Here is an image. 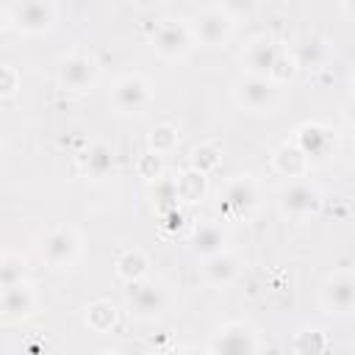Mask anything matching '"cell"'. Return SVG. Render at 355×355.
<instances>
[{
	"label": "cell",
	"mask_w": 355,
	"mask_h": 355,
	"mask_svg": "<svg viewBox=\"0 0 355 355\" xmlns=\"http://www.w3.org/2000/svg\"><path fill=\"white\" fill-rule=\"evenodd\" d=\"M150 42H153V50L161 55V58H169V61H178V58H186L194 47V33H191V22L189 19H161L155 25V31L150 33Z\"/></svg>",
	"instance_id": "8992f818"
},
{
	"label": "cell",
	"mask_w": 355,
	"mask_h": 355,
	"mask_svg": "<svg viewBox=\"0 0 355 355\" xmlns=\"http://www.w3.org/2000/svg\"><path fill=\"white\" fill-rule=\"evenodd\" d=\"M155 355H180V352H178V349H158Z\"/></svg>",
	"instance_id": "836d02e7"
},
{
	"label": "cell",
	"mask_w": 355,
	"mask_h": 355,
	"mask_svg": "<svg viewBox=\"0 0 355 355\" xmlns=\"http://www.w3.org/2000/svg\"><path fill=\"white\" fill-rule=\"evenodd\" d=\"M349 86H352V92H355V72H352V78H349Z\"/></svg>",
	"instance_id": "d590c367"
},
{
	"label": "cell",
	"mask_w": 355,
	"mask_h": 355,
	"mask_svg": "<svg viewBox=\"0 0 355 355\" xmlns=\"http://www.w3.org/2000/svg\"><path fill=\"white\" fill-rule=\"evenodd\" d=\"M100 78V64L94 55L89 53H72V55H64L58 61V69H55V80L61 89L67 92H89Z\"/></svg>",
	"instance_id": "30bf717a"
},
{
	"label": "cell",
	"mask_w": 355,
	"mask_h": 355,
	"mask_svg": "<svg viewBox=\"0 0 355 355\" xmlns=\"http://www.w3.org/2000/svg\"><path fill=\"white\" fill-rule=\"evenodd\" d=\"M178 141H180L178 128H175V125H169V122L155 125V128L150 130V136H147L150 153H155V155H166V153H172V150L178 147Z\"/></svg>",
	"instance_id": "484cf974"
},
{
	"label": "cell",
	"mask_w": 355,
	"mask_h": 355,
	"mask_svg": "<svg viewBox=\"0 0 355 355\" xmlns=\"http://www.w3.org/2000/svg\"><path fill=\"white\" fill-rule=\"evenodd\" d=\"M258 200L261 194H258V183L252 180V175H233L219 189V211L225 214V219L252 216L258 208Z\"/></svg>",
	"instance_id": "3957f363"
},
{
	"label": "cell",
	"mask_w": 355,
	"mask_h": 355,
	"mask_svg": "<svg viewBox=\"0 0 355 355\" xmlns=\"http://www.w3.org/2000/svg\"><path fill=\"white\" fill-rule=\"evenodd\" d=\"M341 11L349 14V17H355V3H341Z\"/></svg>",
	"instance_id": "d6a6232c"
},
{
	"label": "cell",
	"mask_w": 355,
	"mask_h": 355,
	"mask_svg": "<svg viewBox=\"0 0 355 355\" xmlns=\"http://www.w3.org/2000/svg\"><path fill=\"white\" fill-rule=\"evenodd\" d=\"M219 161H222V153L214 141H200L189 155V166L202 175H211L214 169H219Z\"/></svg>",
	"instance_id": "d4e9b609"
},
{
	"label": "cell",
	"mask_w": 355,
	"mask_h": 355,
	"mask_svg": "<svg viewBox=\"0 0 355 355\" xmlns=\"http://www.w3.org/2000/svg\"><path fill=\"white\" fill-rule=\"evenodd\" d=\"M319 302L327 313H336V316L355 313V272L341 269V272L327 275L319 291Z\"/></svg>",
	"instance_id": "4fadbf2b"
},
{
	"label": "cell",
	"mask_w": 355,
	"mask_h": 355,
	"mask_svg": "<svg viewBox=\"0 0 355 355\" xmlns=\"http://www.w3.org/2000/svg\"><path fill=\"white\" fill-rule=\"evenodd\" d=\"M111 105L116 108V114L141 116L153 105V86L139 72L119 75L114 89H111Z\"/></svg>",
	"instance_id": "9c48e42d"
},
{
	"label": "cell",
	"mask_w": 355,
	"mask_h": 355,
	"mask_svg": "<svg viewBox=\"0 0 355 355\" xmlns=\"http://www.w3.org/2000/svg\"><path fill=\"white\" fill-rule=\"evenodd\" d=\"M119 322V311L111 300H94L92 305H86V324L94 333H111Z\"/></svg>",
	"instance_id": "7402d4cb"
},
{
	"label": "cell",
	"mask_w": 355,
	"mask_h": 355,
	"mask_svg": "<svg viewBox=\"0 0 355 355\" xmlns=\"http://www.w3.org/2000/svg\"><path fill=\"white\" fill-rule=\"evenodd\" d=\"M97 355H119V352H116V349H100Z\"/></svg>",
	"instance_id": "e575fe53"
},
{
	"label": "cell",
	"mask_w": 355,
	"mask_h": 355,
	"mask_svg": "<svg viewBox=\"0 0 355 355\" xmlns=\"http://www.w3.org/2000/svg\"><path fill=\"white\" fill-rule=\"evenodd\" d=\"M297 61V67H305V69H322L327 61H330V47H327V39L316 36V33H305L300 36L291 50H288Z\"/></svg>",
	"instance_id": "ac0fdd59"
},
{
	"label": "cell",
	"mask_w": 355,
	"mask_h": 355,
	"mask_svg": "<svg viewBox=\"0 0 355 355\" xmlns=\"http://www.w3.org/2000/svg\"><path fill=\"white\" fill-rule=\"evenodd\" d=\"M175 186H178L180 202H200L205 197V191H208V175H202V172L189 166L175 178Z\"/></svg>",
	"instance_id": "603a6c76"
},
{
	"label": "cell",
	"mask_w": 355,
	"mask_h": 355,
	"mask_svg": "<svg viewBox=\"0 0 355 355\" xmlns=\"http://www.w3.org/2000/svg\"><path fill=\"white\" fill-rule=\"evenodd\" d=\"M125 308L136 322H155L169 308V291L155 280H136L125 288Z\"/></svg>",
	"instance_id": "7a4b0ae2"
},
{
	"label": "cell",
	"mask_w": 355,
	"mask_h": 355,
	"mask_svg": "<svg viewBox=\"0 0 355 355\" xmlns=\"http://www.w3.org/2000/svg\"><path fill=\"white\" fill-rule=\"evenodd\" d=\"M272 164H275V169H277L283 178H288V180H300V178H305L308 169H311V158L297 147V141H283V144L275 150Z\"/></svg>",
	"instance_id": "d6986e66"
},
{
	"label": "cell",
	"mask_w": 355,
	"mask_h": 355,
	"mask_svg": "<svg viewBox=\"0 0 355 355\" xmlns=\"http://www.w3.org/2000/svg\"><path fill=\"white\" fill-rule=\"evenodd\" d=\"M19 280H25V261H22V255L6 250L3 258H0V286L8 288Z\"/></svg>",
	"instance_id": "4316f807"
},
{
	"label": "cell",
	"mask_w": 355,
	"mask_h": 355,
	"mask_svg": "<svg viewBox=\"0 0 355 355\" xmlns=\"http://www.w3.org/2000/svg\"><path fill=\"white\" fill-rule=\"evenodd\" d=\"M294 141H297V147H300L308 158H313V155H324L333 139H330V130H327L324 125H319V122H305V125L297 128Z\"/></svg>",
	"instance_id": "ffe728a7"
},
{
	"label": "cell",
	"mask_w": 355,
	"mask_h": 355,
	"mask_svg": "<svg viewBox=\"0 0 355 355\" xmlns=\"http://www.w3.org/2000/svg\"><path fill=\"white\" fill-rule=\"evenodd\" d=\"M80 244H83L80 233L72 225H55L44 233V239L39 244V252H42V261L50 269H67L78 261Z\"/></svg>",
	"instance_id": "ba28073f"
},
{
	"label": "cell",
	"mask_w": 355,
	"mask_h": 355,
	"mask_svg": "<svg viewBox=\"0 0 355 355\" xmlns=\"http://www.w3.org/2000/svg\"><path fill=\"white\" fill-rule=\"evenodd\" d=\"M322 205H324V197H322L319 186H313L305 178L288 180L277 191V208L291 222H308L311 216H316L322 211Z\"/></svg>",
	"instance_id": "6da1fadb"
},
{
	"label": "cell",
	"mask_w": 355,
	"mask_h": 355,
	"mask_svg": "<svg viewBox=\"0 0 355 355\" xmlns=\"http://www.w3.org/2000/svg\"><path fill=\"white\" fill-rule=\"evenodd\" d=\"M208 349L211 355H258V336L247 322L233 319L214 333Z\"/></svg>",
	"instance_id": "8fae6325"
},
{
	"label": "cell",
	"mask_w": 355,
	"mask_h": 355,
	"mask_svg": "<svg viewBox=\"0 0 355 355\" xmlns=\"http://www.w3.org/2000/svg\"><path fill=\"white\" fill-rule=\"evenodd\" d=\"M186 355H211V349L208 347H191V349H186Z\"/></svg>",
	"instance_id": "1f68e13d"
},
{
	"label": "cell",
	"mask_w": 355,
	"mask_h": 355,
	"mask_svg": "<svg viewBox=\"0 0 355 355\" xmlns=\"http://www.w3.org/2000/svg\"><path fill=\"white\" fill-rule=\"evenodd\" d=\"M8 25L19 33H42L58 19V6L50 0H19L3 8Z\"/></svg>",
	"instance_id": "5b68a950"
},
{
	"label": "cell",
	"mask_w": 355,
	"mask_h": 355,
	"mask_svg": "<svg viewBox=\"0 0 355 355\" xmlns=\"http://www.w3.org/2000/svg\"><path fill=\"white\" fill-rule=\"evenodd\" d=\"M233 100L250 114H275L280 105V86L269 78L244 75L233 83Z\"/></svg>",
	"instance_id": "277c9868"
},
{
	"label": "cell",
	"mask_w": 355,
	"mask_h": 355,
	"mask_svg": "<svg viewBox=\"0 0 355 355\" xmlns=\"http://www.w3.org/2000/svg\"><path fill=\"white\" fill-rule=\"evenodd\" d=\"M280 55H283V47L277 44V39L269 36V33H261V36H252L244 44L239 61H241V67H244L247 75L269 78L272 69H275V64L280 61Z\"/></svg>",
	"instance_id": "7c38bea8"
},
{
	"label": "cell",
	"mask_w": 355,
	"mask_h": 355,
	"mask_svg": "<svg viewBox=\"0 0 355 355\" xmlns=\"http://www.w3.org/2000/svg\"><path fill=\"white\" fill-rule=\"evenodd\" d=\"M236 28V17L227 11L225 3H214V6H202L194 17H191V33L197 44L205 47H216L222 44Z\"/></svg>",
	"instance_id": "52a82bcc"
},
{
	"label": "cell",
	"mask_w": 355,
	"mask_h": 355,
	"mask_svg": "<svg viewBox=\"0 0 355 355\" xmlns=\"http://www.w3.org/2000/svg\"><path fill=\"white\" fill-rule=\"evenodd\" d=\"M297 61H294V55L288 53V50H283V55H280V61L275 64V69H272V75H269V80H275L277 86L280 83H286V80H291L294 75H297Z\"/></svg>",
	"instance_id": "f546056e"
},
{
	"label": "cell",
	"mask_w": 355,
	"mask_h": 355,
	"mask_svg": "<svg viewBox=\"0 0 355 355\" xmlns=\"http://www.w3.org/2000/svg\"><path fill=\"white\" fill-rule=\"evenodd\" d=\"M78 164L83 169L86 178L92 180H105L108 175H114V147L103 139L92 141L80 155H78Z\"/></svg>",
	"instance_id": "e0dca14e"
},
{
	"label": "cell",
	"mask_w": 355,
	"mask_h": 355,
	"mask_svg": "<svg viewBox=\"0 0 355 355\" xmlns=\"http://www.w3.org/2000/svg\"><path fill=\"white\" fill-rule=\"evenodd\" d=\"M189 247L200 258H211L227 250V230L219 219H200L189 233Z\"/></svg>",
	"instance_id": "9a60e30c"
},
{
	"label": "cell",
	"mask_w": 355,
	"mask_h": 355,
	"mask_svg": "<svg viewBox=\"0 0 355 355\" xmlns=\"http://www.w3.org/2000/svg\"><path fill=\"white\" fill-rule=\"evenodd\" d=\"M139 175L147 180V183H155V180H161L164 178V161H161V155H155V153H144L141 158H139Z\"/></svg>",
	"instance_id": "f1b7e54d"
},
{
	"label": "cell",
	"mask_w": 355,
	"mask_h": 355,
	"mask_svg": "<svg viewBox=\"0 0 355 355\" xmlns=\"http://www.w3.org/2000/svg\"><path fill=\"white\" fill-rule=\"evenodd\" d=\"M17 86H19L17 69H14L11 64H3V67H0V94H3V97H11V94L17 92Z\"/></svg>",
	"instance_id": "4dcf8cb0"
},
{
	"label": "cell",
	"mask_w": 355,
	"mask_h": 355,
	"mask_svg": "<svg viewBox=\"0 0 355 355\" xmlns=\"http://www.w3.org/2000/svg\"><path fill=\"white\" fill-rule=\"evenodd\" d=\"M147 191H150L153 205H155L161 214H172V211L178 208V202H180V197H178V186H175L172 178H161V180L150 183Z\"/></svg>",
	"instance_id": "cb8c5ba5"
},
{
	"label": "cell",
	"mask_w": 355,
	"mask_h": 355,
	"mask_svg": "<svg viewBox=\"0 0 355 355\" xmlns=\"http://www.w3.org/2000/svg\"><path fill=\"white\" fill-rule=\"evenodd\" d=\"M239 272H241V261H239V255L230 252V250L216 252V255H211V258H202V263H200V277H202L211 288H225V286L236 283Z\"/></svg>",
	"instance_id": "2e32d148"
},
{
	"label": "cell",
	"mask_w": 355,
	"mask_h": 355,
	"mask_svg": "<svg viewBox=\"0 0 355 355\" xmlns=\"http://www.w3.org/2000/svg\"><path fill=\"white\" fill-rule=\"evenodd\" d=\"M36 311V291L28 280H19L8 288H0V319L6 324L22 322Z\"/></svg>",
	"instance_id": "5bb4252c"
},
{
	"label": "cell",
	"mask_w": 355,
	"mask_h": 355,
	"mask_svg": "<svg viewBox=\"0 0 355 355\" xmlns=\"http://www.w3.org/2000/svg\"><path fill=\"white\" fill-rule=\"evenodd\" d=\"M116 275L125 283H136V280H147L150 275V258L141 247H130L116 258Z\"/></svg>",
	"instance_id": "44dd1931"
},
{
	"label": "cell",
	"mask_w": 355,
	"mask_h": 355,
	"mask_svg": "<svg viewBox=\"0 0 355 355\" xmlns=\"http://www.w3.org/2000/svg\"><path fill=\"white\" fill-rule=\"evenodd\" d=\"M324 347H327L324 333H322V330H313V327H311V330H302V333L294 338L297 355H322Z\"/></svg>",
	"instance_id": "83f0119b"
}]
</instances>
